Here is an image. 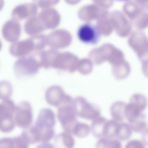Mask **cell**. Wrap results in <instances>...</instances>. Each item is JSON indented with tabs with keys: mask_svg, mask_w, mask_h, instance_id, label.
<instances>
[{
	"mask_svg": "<svg viewBox=\"0 0 148 148\" xmlns=\"http://www.w3.org/2000/svg\"><path fill=\"white\" fill-rule=\"evenodd\" d=\"M55 123V114L51 110L47 108L41 110L34 125L23 131L29 144L49 140L54 134Z\"/></svg>",
	"mask_w": 148,
	"mask_h": 148,
	"instance_id": "obj_1",
	"label": "cell"
},
{
	"mask_svg": "<svg viewBox=\"0 0 148 148\" xmlns=\"http://www.w3.org/2000/svg\"><path fill=\"white\" fill-rule=\"evenodd\" d=\"M16 106L9 99L3 100L0 105V129L3 132L12 130L16 123L15 115Z\"/></svg>",
	"mask_w": 148,
	"mask_h": 148,
	"instance_id": "obj_2",
	"label": "cell"
},
{
	"mask_svg": "<svg viewBox=\"0 0 148 148\" xmlns=\"http://www.w3.org/2000/svg\"><path fill=\"white\" fill-rule=\"evenodd\" d=\"M41 67L39 61L32 56H25L17 60L14 63V70L19 77L31 76L36 74Z\"/></svg>",
	"mask_w": 148,
	"mask_h": 148,
	"instance_id": "obj_3",
	"label": "cell"
},
{
	"mask_svg": "<svg viewBox=\"0 0 148 148\" xmlns=\"http://www.w3.org/2000/svg\"><path fill=\"white\" fill-rule=\"evenodd\" d=\"M73 106L78 116L89 120H93L100 116L98 107L90 103L84 98L77 96L73 99Z\"/></svg>",
	"mask_w": 148,
	"mask_h": 148,
	"instance_id": "obj_4",
	"label": "cell"
},
{
	"mask_svg": "<svg viewBox=\"0 0 148 148\" xmlns=\"http://www.w3.org/2000/svg\"><path fill=\"white\" fill-rule=\"evenodd\" d=\"M73 104L62 105L58 107V119L65 132L72 134L74 127L78 122Z\"/></svg>",
	"mask_w": 148,
	"mask_h": 148,
	"instance_id": "obj_5",
	"label": "cell"
},
{
	"mask_svg": "<svg viewBox=\"0 0 148 148\" xmlns=\"http://www.w3.org/2000/svg\"><path fill=\"white\" fill-rule=\"evenodd\" d=\"M45 98L47 102L50 105L56 107L73 104V99L67 94L60 86L53 85L47 88Z\"/></svg>",
	"mask_w": 148,
	"mask_h": 148,
	"instance_id": "obj_6",
	"label": "cell"
},
{
	"mask_svg": "<svg viewBox=\"0 0 148 148\" xmlns=\"http://www.w3.org/2000/svg\"><path fill=\"white\" fill-rule=\"evenodd\" d=\"M128 43L140 60L148 55V38L145 34H133L129 37Z\"/></svg>",
	"mask_w": 148,
	"mask_h": 148,
	"instance_id": "obj_7",
	"label": "cell"
},
{
	"mask_svg": "<svg viewBox=\"0 0 148 148\" xmlns=\"http://www.w3.org/2000/svg\"><path fill=\"white\" fill-rule=\"evenodd\" d=\"M14 119L16 124L19 127L26 128L30 126L33 115L32 108L29 102L21 101L16 106Z\"/></svg>",
	"mask_w": 148,
	"mask_h": 148,
	"instance_id": "obj_8",
	"label": "cell"
},
{
	"mask_svg": "<svg viewBox=\"0 0 148 148\" xmlns=\"http://www.w3.org/2000/svg\"><path fill=\"white\" fill-rule=\"evenodd\" d=\"M9 51L12 56L16 57H25L34 51L37 52L33 36L28 39L13 42L10 46Z\"/></svg>",
	"mask_w": 148,
	"mask_h": 148,
	"instance_id": "obj_9",
	"label": "cell"
},
{
	"mask_svg": "<svg viewBox=\"0 0 148 148\" xmlns=\"http://www.w3.org/2000/svg\"><path fill=\"white\" fill-rule=\"evenodd\" d=\"M77 35L81 41L88 44H96L100 37L97 26L89 22L84 23L79 26L77 30Z\"/></svg>",
	"mask_w": 148,
	"mask_h": 148,
	"instance_id": "obj_10",
	"label": "cell"
},
{
	"mask_svg": "<svg viewBox=\"0 0 148 148\" xmlns=\"http://www.w3.org/2000/svg\"><path fill=\"white\" fill-rule=\"evenodd\" d=\"M21 32L20 23L18 20L13 18L7 21L2 27V34L3 38L10 42L17 41L20 36Z\"/></svg>",
	"mask_w": 148,
	"mask_h": 148,
	"instance_id": "obj_11",
	"label": "cell"
},
{
	"mask_svg": "<svg viewBox=\"0 0 148 148\" xmlns=\"http://www.w3.org/2000/svg\"><path fill=\"white\" fill-rule=\"evenodd\" d=\"M45 29H52L58 25L60 15L54 8H50L43 9L38 15Z\"/></svg>",
	"mask_w": 148,
	"mask_h": 148,
	"instance_id": "obj_12",
	"label": "cell"
},
{
	"mask_svg": "<svg viewBox=\"0 0 148 148\" xmlns=\"http://www.w3.org/2000/svg\"><path fill=\"white\" fill-rule=\"evenodd\" d=\"M38 9L34 3H26L18 5L13 10L12 16L17 20H23L36 15Z\"/></svg>",
	"mask_w": 148,
	"mask_h": 148,
	"instance_id": "obj_13",
	"label": "cell"
},
{
	"mask_svg": "<svg viewBox=\"0 0 148 148\" xmlns=\"http://www.w3.org/2000/svg\"><path fill=\"white\" fill-rule=\"evenodd\" d=\"M24 29L27 34L31 36L39 34L45 30L38 15L27 19L24 25Z\"/></svg>",
	"mask_w": 148,
	"mask_h": 148,
	"instance_id": "obj_14",
	"label": "cell"
},
{
	"mask_svg": "<svg viewBox=\"0 0 148 148\" xmlns=\"http://www.w3.org/2000/svg\"><path fill=\"white\" fill-rule=\"evenodd\" d=\"M29 144L24 136L13 138H4L0 141V148H27Z\"/></svg>",
	"mask_w": 148,
	"mask_h": 148,
	"instance_id": "obj_15",
	"label": "cell"
},
{
	"mask_svg": "<svg viewBox=\"0 0 148 148\" xmlns=\"http://www.w3.org/2000/svg\"><path fill=\"white\" fill-rule=\"evenodd\" d=\"M64 32L60 30L52 31L47 35V45L52 49L59 48L64 45Z\"/></svg>",
	"mask_w": 148,
	"mask_h": 148,
	"instance_id": "obj_16",
	"label": "cell"
},
{
	"mask_svg": "<svg viewBox=\"0 0 148 148\" xmlns=\"http://www.w3.org/2000/svg\"><path fill=\"white\" fill-rule=\"evenodd\" d=\"M127 104L122 101H117L110 106V112L113 119L121 122L125 118V110Z\"/></svg>",
	"mask_w": 148,
	"mask_h": 148,
	"instance_id": "obj_17",
	"label": "cell"
},
{
	"mask_svg": "<svg viewBox=\"0 0 148 148\" xmlns=\"http://www.w3.org/2000/svg\"><path fill=\"white\" fill-rule=\"evenodd\" d=\"M107 121L105 117L100 116L93 120L91 129V132L94 136L99 139L104 138Z\"/></svg>",
	"mask_w": 148,
	"mask_h": 148,
	"instance_id": "obj_18",
	"label": "cell"
},
{
	"mask_svg": "<svg viewBox=\"0 0 148 148\" xmlns=\"http://www.w3.org/2000/svg\"><path fill=\"white\" fill-rule=\"evenodd\" d=\"M132 131L128 123L119 122L116 131L115 138L119 140H127L131 137Z\"/></svg>",
	"mask_w": 148,
	"mask_h": 148,
	"instance_id": "obj_19",
	"label": "cell"
},
{
	"mask_svg": "<svg viewBox=\"0 0 148 148\" xmlns=\"http://www.w3.org/2000/svg\"><path fill=\"white\" fill-rule=\"evenodd\" d=\"M91 131V127L88 124L78 122L74 127L72 134L79 138L88 136Z\"/></svg>",
	"mask_w": 148,
	"mask_h": 148,
	"instance_id": "obj_20",
	"label": "cell"
},
{
	"mask_svg": "<svg viewBox=\"0 0 148 148\" xmlns=\"http://www.w3.org/2000/svg\"><path fill=\"white\" fill-rule=\"evenodd\" d=\"M129 103L138 107L143 111L145 110L148 105V100L146 97L140 93H136L130 98Z\"/></svg>",
	"mask_w": 148,
	"mask_h": 148,
	"instance_id": "obj_21",
	"label": "cell"
},
{
	"mask_svg": "<svg viewBox=\"0 0 148 148\" xmlns=\"http://www.w3.org/2000/svg\"><path fill=\"white\" fill-rule=\"evenodd\" d=\"M133 131L142 133L148 127V123L145 119V115L128 123Z\"/></svg>",
	"mask_w": 148,
	"mask_h": 148,
	"instance_id": "obj_22",
	"label": "cell"
},
{
	"mask_svg": "<svg viewBox=\"0 0 148 148\" xmlns=\"http://www.w3.org/2000/svg\"><path fill=\"white\" fill-rule=\"evenodd\" d=\"M121 145L119 140L116 138H100L96 146L98 148H121Z\"/></svg>",
	"mask_w": 148,
	"mask_h": 148,
	"instance_id": "obj_23",
	"label": "cell"
},
{
	"mask_svg": "<svg viewBox=\"0 0 148 148\" xmlns=\"http://www.w3.org/2000/svg\"><path fill=\"white\" fill-rule=\"evenodd\" d=\"M119 122L113 119L107 120L105 127L104 138H115L116 131Z\"/></svg>",
	"mask_w": 148,
	"mask_h": 148,
	"instance_id": "obj_24",
	"label": "cell"
},
{
	"mask_svg": "<svg viewBox=\"0 0 148 148\" xmlns=\"http://www.w3.org/2000/svg\"><path fill=\"white\" fill-rule=\"evenodd\" d=\"M58 138L64 147L71 148L75 145V140L71 134L65 132L59 135Z\"/></svg>",
	"mask_w": 148,
	"mask_h": 148,
	"instance_id": "obj_25",
	"label": "cell"
},
{
	"mask_svg": "<svg viewBox=\"0 0 148 148\" xmlns=\"http://www.w3.org/2000/svg\"><path fill=\"white\" fill-rule=\"evenodd\" d=\"M12 87L8 81H4L0 84V98L2 100L9 99L12 93Z\"/></svg>",
	"mask_w": 148,
	"mask_h": 148,
	"instance_id": "obj_26",
	"label": "cell"
},
{
	"mask_svg": "<svg viewBox=\"0 0 148 148\" xmlns=\"http://www.w3.org/2000/svg\"><path fill=\"white\" fill-rule=\"evenodd\" d=\"M59 0H33L34 3L43 9L51 8L58 2Z\"/></svg>",
	"mask_w": 148,
	"mask_h": 148,
	"instance_id": "obj_27",
	"label": "cell"
},
{
	"mask_svg": "<svg viewBox=\"0 0 148 148\" xmlns=\"http://www.w3.org/2000/svg\"><path fill=\"white\" fill-rule=\"evenodd\" d=\"M145 145L142 141L137 140H134L128 142L126 145V147L144 148Z\"/></svg>",
	"mask_w": 148,
	"mask_h": 148,
	"instance_id": "obj_28",
	"label": "cell"
},
{
	"mask_svg": "<svg viewBox=\"0 0 148 148\" xmlns=\"http://www.w3.org/2000/svg\"><path fill=\"white\" fill-rule=\"evenodd\" d=\"M142 133V141L145 145L148 146V127Z\"/></svg>",
	"mask_w": 148,
	"mask_h": 148,
	"instance_id": "obj_29",
	"label": "cell"
},
{
	"mask_svg": "<svg viewBox=\"0 0 148 148\" xmlns=\"http://www.w3.org/2000/svg\"><path fill=\"white\" fill-rule=\"evenodd\" d=\"M141 63L143 72L146 77H148V60Z\"/></svg>",
	"mask_w": 148,
	"mask_h": 148,
	"instance_id": "obj_30",
	"label": "cell"
},
{
	"mask_svg": "<svg viewBox=\"0 0 148 148\" xmlns=\"http://www.w3.org/2000/svg\"><path fill=\"white\" fill-rule=\"evenodd\" d=\"M117 0L119 1H126V0Z\"/></svg>",
	"mask_w": 148,
	"mask_h": 148,
	"instance_id": "obj_31",
	"label": "cell"
}]
</instances>
